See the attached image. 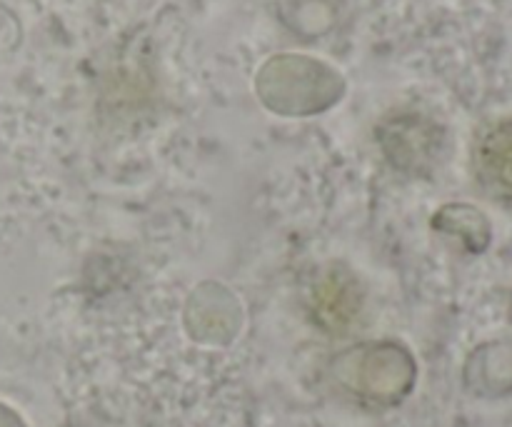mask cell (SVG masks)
<instances>
[{
  "label": "cell",
  "mask_w": 512,
  "mask_h": 427,
  "mask_svg": "<svg viewBox=\"0 0 512 427\" xmlns=\"http://www.w3.org/2000/svg\"><path fill=\"white\" fill-rule=\"evenodd\" d=\"M283 23L305 38H320L338 23L343 0H278Z\"/></svg>",
  "instance_id": "obj_5"
},
{
  "label": "cell",
  "mask_w": 512,
  "mask_h": 427,
  "mask_svg": "<svg viewBox=\"0 0 512 427\" xmlns=\"http://www.w3.org/2000/svg\"><path fill=\"white\" fill-rule=\"evenodd\" d=\"M378 143L395 168L420 173L438 158L443 130L418 110H393L378 125Z\"/></svg>",
  "instance_id": "obj_2"
},
{
  "label": "cell",
  "mask_w": 512,
  "mask_h": 427,
  "mask_svg": "<svg viewBox=\"0 0 512 427\" xmlns=\"http://www.w3.org/2000/svg\"><path fill=\"white\" fill-rule=\"evenodd\" d=\"M470 390L485 398H503L512 393V345L488 343L478 348L465 368Z\"/></svg>",
  "instance_id": "obj_4"
},
{
  "label": "cell",
  "mask_w": 512,
  "mask_h": 427,
  "mask_svg": "<svg viewBox=\"0 0 512 427\" xmlns=\"http://www.w3.org/2000/svg\"><path fill=\"white\" fill-rule=\"evenodd\" d=\"M510 318H512V303H510Z\"/></svg>",
  "instance_id": "obj_7"
},
{
  "label": "cell",
  "mask_w": 512,
  "mask_h": 427,
  "mask_svg": "<svg viewBox=\"0 0 512 427\" xmlns=\"http://www.w3.org/2000/svg\"><path fill=\"white\" fill-rule=\"evenodd\" d=\"M255 88L270 110L310 115L330 108L343 95V78L323 60L308 55H278L260 68Z\"/></svg>",
  "instance_id": "obj_1"
},
{
  "label": "cell",
  "mask_w": 512,
  "mask_h": 427,
  "mask_svg": "<svg viewBox=\"0 0 512 427\" xmlns=\"http://www.w3.org/2000/svg\"><path fill=\"white\" fill-rule=\"evenodd\" d=\"M473 175L493 203L512 210V118L493 120L478 130Z\"/></svg>",
  "instance_id": "obj_3"
},
{
  "label": "cell",
  "mask_w": 512,
  "mask_h": 427,
  "mask_svg": "<svg viewBox=\"0 0 512 427\" xmlns=\"http://www.w3.org/2000/svg\"><path fill=\"white\" fill-rule=\"evenodd\" d=\"M0 427H28L23 423V418H20L15 410H10L8 405L0 403Z\"/></svg>",
  "instance_id": "obj_6"
}]
</instances>
